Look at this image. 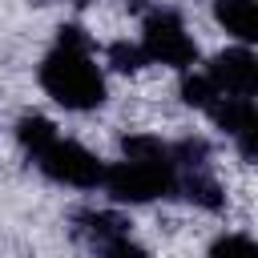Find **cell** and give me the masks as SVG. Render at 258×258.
<instances>
[{"mask_svg": "<svg viewBox=\"0 0 258 258\" xmlns=\"http://www.w3.org/2000/svg\"><path fill=\"white\" fill-rule=\"evenodd\" d=\"M40 85L56 105L77 109V113H89L105 101V77L89 60V48L56 44L40 64Z\"/></svg>", "mask_w": 258, "mask_h": 258, "instance_id": "1", "label": "cell"}, {"mask_svg": "<svg viewBox=\"0 0 258 258\" xmlns=\"http://www.w3.org/2000/svg\"><path fill=\"white\" fill-rule=\"evenodd\" d=\"M101 185L109 189L113 202H129V206H141V202H153V198H165L173 194L177 185V169L169 161H117L101 173Z\"/></svg>", "mask_w": 258, "mask_h": 258, "instance_id": "2", "label": "cell"}, {"mask_svg": "<svg viewBox=\"0 0 258 258\" xmlns=\"http://www.w3.org/2000/svg\"><path fill=\"white\" fill-rule=\"evenodd\" d=\"M145 60L169 64V69H189L198 60V44L185 36V24L173 8H153L145 16V40H141Z\"/></svg>", "mask_w": 258, "mask_h": 258, "instance_id": "3", "label": "cell"}, {"mask_svg": "<svg viewBox=\"0 0 258 258\" xmlns=\"http://www.w3.org/2000/svg\"><path fill=\"white\" fill-rule=\"evenodd\" d=\"M36 165H40L52 181L77 185V189H97V185H101V173H105V165H101L85 145L60 141V137H52V141L36 153Z\"/></svg>", "mask_w": 258, "mask_h": 258, "instance_id": "4", "label": "cell"}, {"mask_svg": "<svg viewBox=\"0 0 258 258\" xmlns=\"http://www.w3.org/2000/svg\"><path fill=\"white\" fill-rule=\"evenodd\" d=\"M206 113L214 117V125H218L222 133H230V137L238 141V149H242L246 161L258 157V109H254L250 97H238V93L226 97V93H218Z\"/></svg>", "mask_w": 258, "mask_h": 258, "instance_id": "5", "label": "cell"}, {"mask_svg": "<svg viewBox=\"0 0 258 258\" xmlns=\"http://www.w3.org/2000/svg\"><path fill=\"white\" fill-rule=\"evenodd\" d=\"M206 77L214 81L218 93H238V97H254L258 93V60L246 48H230L218 52L206 69Z\"/></svg>", "mask_w": 258, "mask_h": 258, "instance_id": "6", "label": "cell"}, {"mask_svg": "<svg viewBox=\"0 0 258 258\" xmlns=\"http://www.w3.org/2000/svg\"><path fill=\"white\" fill-rule=\"evenodd\" d=\"M214 16L226 32H234L238 40H258V12L254 0H214Z\"/></svg>", "mask_w": 258, "mask_h": 258, "instance_id": "7", "label": "cell"}, {"mask_svg": "<svg viewBox=\"0 0 258 258\" xmlns=\"http://www.w3.org/2000/svg\"><path fill=\"white\" fill-rule=\"evenodd\" d=\"M77 222H81V234H85L97 250H109L113 242L129 238V222L117 218V214H93V210H85V214H77Z\"/></svg>", "mask_w": 258, "mask_h": 258, "instance_id": "8", "label": "cell"}, {"mask_svg": "<svg viewBox=\"0 0 258 258\" xmlns=\"http://www.w3.org/2000/svg\"><path fill=\"white\" fill-rule=\"evenodd\" d=\"M173 194H181V198H189V202H198V206H206V210H222V202H226L222 189H218V181L206 177L202 169H185V177H177Z\"/></svg>", "mask_w": 258, "mask_h": 258, "instance_id": "9", "label": "cell"}, {"mask_svg": "<svg viewBox=\"0 0 258 258\" xmlns=\"http://www.w3.org/2000/svg\"><path fill=\"white\" fill-rule=\"evenodd\" d=\"M52 137H56V125H52L48 117H40V113H28V117L16 121V141H20L24 153H32V157H36Z\"/></svg>", "mask_w": 258, "mask_h": 258, "instance_id": "10", "label": "cell"}, {"mask_svg": "<svg viewBox=\"0 0 258 258\" xmlns=\"http://www.w3.org/2000/svg\"><path fill=\"white\" fill-rule=\"evenodd\" d=\"M121 153L133 157V161H169V145L149 137V133H133V137H121ZM173 165V161H169Z\"/></svg>", "mask_w": 258, "mask_h": 258, "instance_id": "11", "label": "cell"}, {"mask_svg": "<svg viewBox=\"0 0 258 258\" xmlns=\"http://www.w3.org/2000/svg\"><path fill=\"white\" fill-rule=\"evenodd\" d=\"M206 157H210V145H206L202 137H185V141L169 145V161H173V169H202Z\"/></svg>", "mask_w": 258, "mask_h": 258, "instance_id": "12", "label": "cell"}, {"mask_svg": "<svg viewBox=\"0 0 258 258\" xmlns=\"http://www.w3.org/2000/svg\"><path fill=\"white\" fill-rule=\"evenodd\" d=\"M214 97H218V89H214V81H210L206 73H202V77H194V73L181 77V101H185V105H194V109H210Z\"/></svg>", "mask_w": 258, "mask_h": 258, "instance_id": "13", "label": "cell"}, {"mask_svg": "<svg viewBox=\"0 0 258 258\" xmlns=\"http://www.w3.org/2000/svg\"><path fill=\"white\" fill-rule=\"evenodd\" d=\"M109 64H113L117 73H137V69L145 64V52H141V44L117 40V44H109Z\"/></svg>", "mask_w": 258, "mask_h": 258, "instance_id": "14", "label": "cell"}, {"mask_svg": "<svg viewBox=\"0 0 258 258\" xmlns=\"http://www.w3.org/2000/svg\"><path fill=\"white\" fill-rule=\"evenodd\" d=\"M250 250H254V238H246V234H230L210 246V254H250Z\"/></svg>", "mask_w": 258, "mask_h": 258, "instance_id": "15", "label": "cell"}]
</instances>
